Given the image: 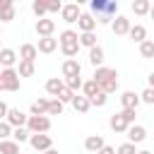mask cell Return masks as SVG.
<instances>
[{"label": "cell", "instance_id": "obj_1", "mask_svg": "<svg viewBox=\"0 0 154 154\" xmlns=\"http://www.w3.org/2000/svg\"><path fill=\"white\" fill-rule=\"evenodd\" d=\"M91 79L99 82V87H101L103 94H113L118 89V70L116 67H96Z\"/></svg>", "mask_w": 154, "mask_h": 154}, {"label": "cell", "instance_id": "obj_2", "mask_svg": "<svg viewBox=\"0 0 154 154\" xmlns=\"http://www.w3.org/2000/svg\"><path fill=\"white\" fill-rule=\"evenodd\" d=\"M58 43H60V51H63V55H65L67 60H70V58H75V55L79 53V34H77V31H72V29L60 31Z\"/></svg>", "mask_w": 154, "mask_h": 154}, {"label": "cell", "instance_id": "obj_3", "mask_svg": "<svg viewBox=\"0 0 154 154\" xmlns=\"http://www.w3.org/2000/svg\"><path fill=\"white\" fill-rule=\"evenodd\" d=\"M19 89V72L14 67L0 70V91H17Z\"/></svg>", "mask_w": 154, "mask_h": 154}, {"label": "cell", "instance_id": "obj_4", "mask_svg": "<svg viewBox=\"0 0 154 154\" xmlns=\"http://www.w3.org/2000/svg\"><path fill=\"white\" fill-rule=\"evenodd\" d=\"M26 130H29L31 135H46V132L51 130V118H48V116H29Z\"/></svg>", "mask_w": 154, "mask_h": 154}, {"label": "cell", "instance_id": "obj_5", "mask_svg": "<svg viewBox=\"0 0 154 154\" xmlns=\"http://www.w3.org/2000/svg\"><path fill=\"white\" fill-rule=\"evenodd\" d=\"M63 22L67 24H75L79 17H82V10H79V2H70V5H63V12H60Z\"/></svg>", "mask_w": 154, "mask_h": 154}, {"label": "cell", "instance_id": "obj_6", "mask_svg": "<svg viewBox=\"0 0 154 154\" xmlns=\"http://www.w3.org/2000/svg\"><path fill=\"white\" fill-rule=\"evenodd\" d=\"M29 144H31L36 152H48V149H53L51 135H31V137H29Z\"/></svg>", "mask_w": 154, "mask_h": 154}, {"label": "cell", "instance_id": "obj_7", "mask_svg": "<svg viewBox=\"0 0 154 154\" xmlns=\"http://www.w3.org/2000/svg\"><path fill=\"white\" fill-rule=\"evenodd\" d=\"M130 26H132V24H130V19H128V17H123V14H118V17L111 22V29H113V34H116V36H128V34H130Z\"/></svg>", "mask_w": 154, "mask_h": 154}, {"label": "cell", "instance_id": "obj_8", "mask_svg": "<svg viewBox=\"0 0 154 154\" xmlns=\"http://www.w3.org/2000/svg\"><path fill=\"white\" fill-rule=\"evenodd\" d=\"M63 77H65V79H70V77H82V65H79L77 58H70V60L63 63Z\"/></svg>", "mask_w": 154, "mask_h": 154}, {"label": "cell", "instance_id": "obj_9", "mask_svg": "<svg viewBox=\"0 0 154 154\" xmlns=\"http://www.w3.org/2000/svg\"><path fill=\"white\" fill-rule=\"evenodd\" d=\"M5 120H7L12 128H24V125H26V120H29V116H26V113H22L19 108H10Z\"/></svg>", "mask_w": 154, "mask_h": 154}, {"label": "cell", "instance_id": "obj_10", "mask_svg": "<svg viewBox=\"0 0 154 154\" xmlns=\"http://www.w3.org/2000/svg\"><path fill=\"white\" fill-rule=\"evenodd\" d=\"M103 147H106V142H103L101 135H89V137L84 140V149H87L89 154H99Z\"/></svg>", "mask_w": 154, "mask_h": 154}, {"label": "cell", "instance_id": "obj_11", "mask_svg": "<svg viewBox=\"0 0 154 154\" xmlns=\"http://www.w3.org/2000/svg\"><path fill=\"white\" fill-rule=\"evenodd\" d=\"M96 19H94V14H87V12H82V17L77 19V26H79V31L82 34H91L94 29H96Z\"/></svg>", "mask_w": 154, "mask_h": 154}, {"label": "cell", "instance_id": "obj_12", "mask_svg": "<svg viewBox=\"0 0 154 154\" xmlns=\"http://www.w3.org/2000/svg\"><path fill=\"white\" fill-rule=\"evenodd\" d=\"M53 31H55V22L53 19H36V34L41 36V38H46V36H53Z\"/></svg>", "mask_w": 154, "mask_h": 154}, {"label": "cell", "instance_id": "obj_13", "mask_svg": "<svg viewBox=\"0 0 154 154\" xmlns=\"http://www.w3.org/2000/svg\"><path fill=\"white\" fill-rule=\"evenodd\" d=\"M125 135H128V142H132V144H140V142L147 137V130H144L142 125H130Z\"/></svg>", "mask_w": 154, "mask_h": 154}, {"label": "cell", "instance_id": "obj_14", "mask_svg": "<svg viewBox=\"0 0 154 154\" xmlns=\"http://www.w3.org/2000/svg\"><path fill=\"white\" fill-rule=\"evenodd\" d=\"M36 55H38V48H36L34 43H22V46H19V60H29V63H34Z\"/></svg>", "mask_w": 154, "mask_h": 154}, {"label": "cell", "instance_id": "obj_15", "mask_svg": "<svg viewBox=\"0 0 154 154\" xmlns=\"http://www.w3.org/2000/svg\"><path fill=\"white\" fill-rule=\"evenodd\" d=\"M108 125H111V130H113V132H128V128H130V123H128L120 113H113V116H111V120H108Z\"/></svg>", "mask_w": 154, "mask_h": 154}, {"label": "cell", "instance_id": "obj_16", "mask_svg": "<svg viewBox=\"0 0 154 154\" xmlns=\"http://www.w3.org/2000/svg\"><path fill=\"white\" fill-rule=\"evenodd\" d=\"M12 19H14V2L0 0V22H12Z\"/></svg>", "mask_w": 154, "mask_h": 154}, {"label": "cell", "instance_id": "obj_17", "mask_svg": "<svg viewBox=\"0 0 154 154\" xmlns=\"http://www.w3.org/2000/svg\"><path fill=\"white\" fill-rule=\"evenodd\" d=\"M65 89V79H60V77H51L48 82H46V91L51 94V96H55L58 99V94Z\"/></svg>", "mask_w": 154, "mask_h": 154}, {"label": "cell", "instance_id": "obj_18", "mask_svg": "<svg viewBox=\"0 0 154 154\" xmlns=\"http://www.w3.org/2000/svg\"><path fill=\"white\" fill-rule=\"evenodd\" d=\"M120 103H123V108H135V111H137V106H140V94H135V91H123V94H120Z\"/></svg>", "mask_w": 154, "mask_h": 154}, {"label": "cell", "instance_id": "obj_19", "mask_svg": "<svg viewBox=\"0 0 154 154\" xmlns=\"http://www.w3.org/2000/svg\"><path fill=\"white\" fill-rule=\"evenodd\" d=\"M14 63H17V51H12V48H2V51H0V65H2L5 70H10Z\"/></svg>", "mask_w": 154, "mask_h": 154}, {"label": "cell", "instance_id": "obj_20", "mask_svg": "<svg viewBox=\"0 0 154 154\" xmlns=\"http://www.w3.org/2000/svg\"><path fill=\"white\" fill-rule=\"evenodd\" d=\"M38 53H53L55 48H58V38H53V36H46V38H38Z\"/></svg>", "mask_w": 154, "mask_h": 154}, {"label": "cell", "instance_id": "obj_21", "mask_svg": "<svg viewBox=\"0 0 154 154\" xmlns=\"http://www.w3.org/2000/svg\"><path fill=\"white\" fill-rule=\"evenodd\" d=\"M72 108H75L77 113H87V111L91 108V101H89L84 94H75V99H72Z\"/></svg>", "mask_w": 154, "mask_h": 154}, {"label": "cell", "instance_id": "obj_22", "mask_svg": "<svg viewBox=\"0 0 154 154\" xmlns=\"http://www.w3.org/2000/svg\"><path fill=\"white\" fill-rule=\"evenodd\" d=\"M135 43H144L147 41V29L142 26V24H135V26H130V34H128Z\"/></svg>", "mask_w": 154, "mask_h": 154}, {"label": "cell", "instance_id": "obj_23", "mask_svg": "<svg viewBox=\"0 0 154 154\" xmlns=\"http://www.w3.org/2000/svg\"><path fill=\"white\" fill-rule=\"evenodd\" d=\"M103 60H106V55H103V48L101 46H96V48L89 51V63L94 67H103Z\"/></svg>", "mask_w": 154, "mask_h": 154}, {"label": "cell", "instance_id": "obj_24", "mask_svg": "<svg viewBox=\"0 0 154 154\" xmlns=\"http://www.w3.org/2000/svg\"><path fill=\"white\" fill-rule=\"evenodd\" d=\"M82 91H84V96L91 101V99L101 91V87H99V82H96V79H87V82H84V87H82Z\"/></svg>", "mask_w": 154, "mask_h": 154}, {"label": "cell", "instance_id": "obj_25", "mask_svg": "<svg viewBox=\"0 0 154 154\" xmlns=\"http://www.w3.org/2000/svg\"><path fill=\"white\" fill-rule=\"evenodd\" d=\"M31 116H48V99H36L31 103Z\"/></svg>", "mask_w": 154, "mask_h": 154}, {"label": "cell", "instance_id": "obj_26", "mask_svg": "<svg viewBox=\"0 0 154 154\" xmlns=\"http://www.w3.org/2000/svg\"><path fill=\"white\" fill-rule=\"evenodd\" d=\"M149 10H152V2H149V0H135V2H132V12L140 14V17H142V14H149Z\"/></svg>", "mask_w": 154, "mask_h": 154}, {"label": "cell", "instance_id": "obj_27", "mask_svg": "<svg viewBox=\"0 0 154 154\" xmlns=\"http://www.w3.org/2000/svg\"><path fill=\"white\" fill-rule=\"evenodd\" d=\"M0 154H22V152L14 140H5V142H0Z\"/></svg>", "mask_w": 154, "mask_h": 154}, {"label": "cell", "instance_id": "obj_28", "mask_svg": "<svg viewBox=\"0 0 154 154\" xmlns=\"http://www.w3.org/2000/svg\"><path fill=\"white\" fill-rule=\"evenodd\" d=\"M31 10H34V14H36L38 19H43V14L48 12V2H46V0H34V2H31Z\"/></svg>", "mask_w": 154, "mask_h": 154}, {"label": "cell", "instance_id": "obj_29", "mask_svg": "<svg viewBox=\"0 0 154 154\" xmlns=\"http://www.w3.org/2000/svg\"><path fill=\"white\" fill-rule=\"evenodd\" d=\"M12 137H14V142H17V144H22V142H29L31 132H29L26 128H14V130H12Z\"/></svg>", "mask_w": 154, "mask_h": 154}, {"label": "cell", "instance_id": "obj_30", "mask_svg": "<svg viewBox=\"0 0 154 154\" xmlns=\"http://www.w3.org/2000/svg\"><path fill=\"white\" fill-rule=\"evenodd\" d=\"M79 46H87L89 51L96 48V34H94V31H91V34H79Z\"/></svg>", "mask_w": 154, "mask_h": 154}, {"label": "cell", "instance_id": "obj_31", "mask_svg": "<svg viewBox=\"0 0 154 154\" xmlns=\"http://www.w3.org/2000/svg\"><path fill=\"white\" fill-rule=\"evenodd\" d=\"M63 108H65V103H63L60 99H51V101H48V116H60Z\"/></svg>", "mask_w": 154, "mask_h": 154}, {"label": "cell", "instance_id": "obj_32", "mask_svg": "<svg viewBox=\"0 0 154 154\" xmlns=\"http://www.w3.org/2000/svg\"><path fill=\"white\" fill-rule=\"evenodd\" d=\"M106 5H108L106 0H91V12L96 14V19L106 14Z\"/></svg>", "mask_w": 154, "mask_h": 154}, {"label": "cell", "instance_id": "obj_33", "mask_svg": "<svg viewBox=\"0 0 154 154\" xmlns=\"http://www.w3.org/2000/svg\"><path fill=\"white\" fill-rule=\"evenodd\" d=\"M19 77H31L34 75V63H29V60H19Z\"/></svg>", "mask_w": 154, "mask_h": 154}, {"label": "cell", "instance_id": "obj_34", "mask_svg": "<svg viewBox=\"0 0 154 154\" xmlns=\"http://www.w3.org/2000/svg\"><path fill=\"white\" fill-rule=\"evenodd\" d=\"M140 55L142 58H154V41H144V43H140Z\"/></svg>", "mask_w": 154, "mask_h": 154}, {"label": "cell", "instance_id": "obj_35", "mask_svg": "<svg viewBox=\"0 0 154 154\" xmlns=\"http://www.w3.org/2000/svg\"><path fill=\"white\" fill-rule=\"evenodd\" d=\"M65 87H67V89H72V91L77 94V91L84 87V82H82V77H70V79H65Z\"/></svg>", "mask_w": 154, "mask_h": 154}, {"label": "cell", "instance_id": "obj_36", "mask_svg": "<svg viewBox=\"0 0 154 154\" xmlns=\"http://www.w3.org/2000/svg\"><path fill=\"white\" fill-rule=\"evenodd\" d=\"M12 130H14V128H12L7 120H0V142H5V140L12 135Z\"/></svg>", "mask_w": 154, "mask_h": 154}, {"label": "cell", "instance_id": "obj_37", "mask_svg": "<svg viewBox=\"0 0 154 154\" xmlns=\"http://www.w3.org/2000/svg\"><path fill=\"white\" fill-rule=\"evenodd\" d=\"M58 99H60V101H63V103H72V99H75V91H72V89H67V87H65V89H63V91H60V94H58Z\"/></svg>", "mask_w": 154, "mask_h": 154}, {"label": "cell", "instance_id": "obj_38", "mask_svg": "<svg viewBox=\"0 0 154 154\" xmlns=\"http://www.w3.org/2000/svg\"><path fill=\"white\" fill-rule=\"evenodd\" d=\"M106 101H108V94H103V91H99L94 99H91V106H96V108H101V106H106Z\"/></svg>", "mask_w": 154, "mask_h": 154}, {"label": "cell", "instance_id": "obj_39", "mask_svg": "<svg viewBox=\"0 0 154 154\" xmlns=\"http://www.w3.org/2000/svg\"><path fill=\"white\" fill-rule=\"evenodd\" d=\"M120 116H123V118H125V120H128L130 125H135V118H137V111H135V108H123V111H120Z\"/></svg>", "mask_w": 154, "mask_h": 154}, {"label": "cell", "instance_id": "obj_40", "mask_svg": "<svg viewBox=\"0 0 154 154\" xmlns=\"http://www.w3.org/2000/svg\"><path fill=\"white\" fill-rule=\"evenodd\" d=\"M140 101H144V103H149V106H152V103H154V89H152V87H147V89L140 94Z\"/></svg>", "mask_w": 154, "mask_h": 154}, {"label": "cell", "instance_id": "obj_41", "mask_svg": "<svg viewBox=\"0 0 154 154\" xmlns=\"http://www.w3.org/2000/svg\"><path fill=\"white\" fill-rule=\"evenodd\" d=\"M116 154H137V149H135L132 142H125V144H120V147L116 149Z\"/></svg>", "mask_w": 154, "mask_h": 154}, {"label": "cell", "instance_id": "obj_42", "mask_svg": "<svg viewBox=\"0 0 154 154\" xmlns=\"http://www.w3.org/2000/svg\"><path fill=\"white\" fill-rule=\"evenodd\" d=\"M48 12H51V14L63 12V2H55V0H53V2H48Z\"/></svg>", "mask_w": 154, "mask_h": 154}, {"label": "cell", "instance_id": "obj_43", "mask_svg": "<svg viewBox=\"0 0 154 154\" xmlns=\"http://www.w3.org/2000/svg\"><path fill=\"white\" fill-rule=\"evenodd\" d=\"M7 111H10V106H7L5 101H0V120H5V118H7Z\"/></svg>", "mask_w": 154, "mask_h": 154}, {"label": "cell", "instance_id": "obj_44", "mask_svg": "<svg viewBox=\"0 0 154 154\" xmlns=\"http://www.w3.org/2000/svg\"><path fill=\"white\" fill-rule=\"evenodd\" d=\"M99 154H116V149H113V147H108V144H106V147H103V149H101V152H99Z\"/></svg>", "mask_w": 154, "mask_h": 154}, {"label": "cell", "instance_id": "obj_45", "mask_svg": "<svg viewBox=\"0 0 154 154\" xmlns=\"http://www.w3.org/2000/svg\"><path fill=\"white\" fill-rule=\"evenodd\" d=\"M147 79H149V87L154 89V72H149V77H147Z\"/></svg>", "mask_w": 154, "mask_h": 154}, {"label": "cell", "instance_id": "obj_46", "mask_svg": "<svg viewBox=\"0 0 154 154\" xmlns=\"http://www.w3.org/2000/svg\"><path fill=\"white\" fill-rule=\"evenodd\" d=\"M41 154H58L55 149H48V152H41Z\"/></svg>", "mask_w": 154, "mask_h": 154}, {"label": "cell", "instance_id": "obj_47", "mask_svg": "<svg viewBox=\"0 0 154 154\" xmlns=\"http://www.w3.org/2000/svg\"><path fill=\"white\" fill-rule=\"evenodd\" d=\"M149 17H152V19H154V5H152V10H149Z\"/></svg>", "mask_w": 154, "mask_h": 154}, {"label": "cell", "instance_id": "obj_48", "mask_svg": "<svg viewBox=\"0 0 154 154\" xmlns=\"http://www.w3.org/2000/svg\"><path fill=\"white\" fill-rule=\"evenodd\" d=\"M137 154H152V152H147V149H142V152H137Z\"/></svg>", "mask_w": 154, "mask_h": 154}, {"label": "cell", "instance_id": "obj_49", "mask_svg": "<svg viewBox=\"0 0 154 154\" xmlns=\"http://www.w3.org/2000/svg\"><path fill=\"white\" fill-rule=\"evenodd\" d=\"M0 36H2V29H0Z\"/></svg>", "mask_w": 154, "mask_h": 154}, {"label": "cell", "instance_id": "obj_50", "mask_svg": "<svg viewBox=\"0 0 154 154\" xmlns=\"http://www.w3.org/2000/svg\"><path fill=\"white\" fill-rule=\"evenodd\" d=\"M0 51H2V46H0Z\"/></svg>", "mask_w": 154, "mask_h": 154}]
</instances>
